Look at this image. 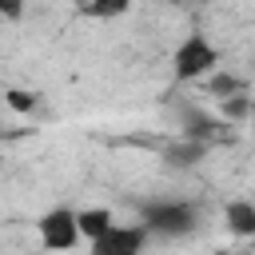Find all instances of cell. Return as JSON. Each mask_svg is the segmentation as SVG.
Returning a JSON list of instances; mask_svg holds the SVG:
<instances>
[{
	"label": "cell",
	"mask_w": 255,
	"mask_h": 255,
	"mask_svg": "<svg viewBox=\"0 0 255 255\" xmlns=\"http://www.w3.org/2000/svg\"><path fill=\"white\" fill-rule=\"evenodd\" d=\"M215 68H219V48H215L203 32H191V36L179 40V48L171 52V76H175V84L207 80Z\"/></svg>",
	"instance_id": "obj_1"
},
{
	"label": "cell",
	"mask_w": 255,
	"mask_h": 255,
	"mask_svg": "<svg viewBox=\"0 0 255 255\" xmlns=\"http://www.w3.org/2000/svg\"><path fill=\"white\" fill-rule=\"evenodd\" d=\"M195 219H199V211L183 199H151L139 211V227L147 235H163V239H179V235L195 231Z\"/></svg>",
	"instance_id": "obj_2"
},
{
	"label": "cell",
	"mask_w": 255,
	"mask_h": 255,
	"mask_svg": "<svg viewBox=\"0 0 255 255\" xmlns=\"http://www.w3.org/2000/svg\"><path fill=\"white\" fill-rule=\"evenodd\" d=\"M36 235H40V247L44 251H72L80 243V227H76V211L72 207H52L40 215L36 223Z\"/></svg>",
	"instance_id": "obj_3"
},
{
	"label": "cell",
	"mask_w": 255,
	"mask_h": 255,
	"mask_svg": "<svg viewBox=\"0 0 255 255\" xmlns=\"http://www.w3.org/2000/svg\"><path fill=\"white\" fill-rule=\"evenodd\" d=\"M147 243V231L139 223H112L104 235L88 239V255H139Z\"/></svg>",
	"instance_id": "obj_4"
},
{
	"label": "cell",
	"mask_w": 255,
	"mask_h": 255,
	"mask_svg": "<svg viewBox=\"0 0 255 255\" xmlns=\"http://www.w3.org/2000/svg\"><path fill=\"white\" fill-rule=\"evenodd\" d=\"M223 219H227L231 235H239V239H251L255 235V203L251 199H231L227 211H223Z\"/></svg>",
	"instance_id": "obj_5"
},
{
	"label": "cell",
	"mask_w": 255,
	"mask_h": 255,
	"mask_svg": "<svg viewBox=\"0 0 255 255\" xmlns=\"http://www.w3.org/2000/svg\"><path fill=\"white\" fill-rule=\"evenodd\" d=\"M112 223H116V215H112L108 207H84V211H76L80 239H96V235H104Z\"/></svg>",
	"instance_id": "obj_6"
},
{
	"label": "cell",
	"mask_w": 255,
	"mask_h": 255,
	"mask_svg": "<svg viewBox=\"0 0 255 255\" xmlns=\"http://www.w3.org/2000/svg\"><path fill=\"white\" fill-rule=\"evenodd\" d=\"M72 4H76V12L88 16V20H120V16L131 8V0H72Z\"/></svg>",
	"instance_id": "obj_7"
},
{
	"label": "cell",
	"mask_w": 255,
	"mask_h": 255,
	"mask_svg": "<svg viewBox=\"0 0 255 255\" xmlns=\"http://www.w3.org/2000/svg\"><path fill=\"white\" fill-rule=\"evenodd\" d=\"M4 104H8L16 116H28V112H36V92H28V88H8V92H4Z\"/></svg>",
	"instance_id": "obj_8"
},
{
	"label": "cell",
	"mask_w": 255,
	"mask_h": 255,
	"mask_svg": "<svg viewBox=\"0 0 255 255\" xmlns=\"http://www.w3.org/2000/svg\"><path fill=\"white\" fill-rule=\"evenodd\" d=\"M0 16H20V0H0Z\"/></svg>",
	"instance_id": "obj_9"
},
{
	"label": "cell",
	"mask_w": 255,
	"mask_h": 255,
	"mask_svg": "<svg viewBox=\"0 0 255 255\" xmlns=\"http://www.w3.org/2000/svg\"><path fill=\"white\" fill-rule=\"evenodd\" d=\"M203 255H231V251H203Z\"/></svg>",
	"instance_id": "obj_10"
}]
</instances>
